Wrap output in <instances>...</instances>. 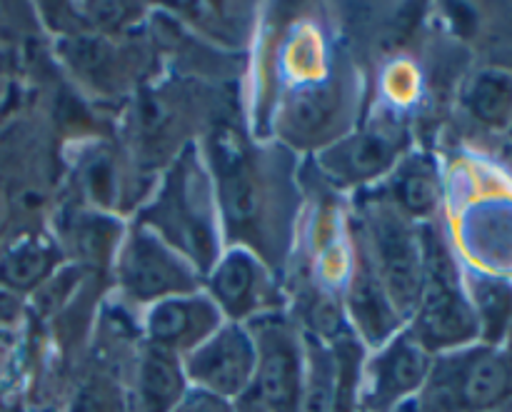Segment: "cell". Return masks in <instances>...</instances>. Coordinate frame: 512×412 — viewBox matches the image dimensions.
Listing matches in <instances>:
<instances>
[{"label": "cell", "instance_id": "6da1fadb", "mask_svg": "<svg viewBox=\"0 0 512 412\" xmlns=\"http://www.w3.org/2000/svg\"><path fill=\"white\" fill-rule=\"evenodd\" d=\"M138 223L178 250L203 278L218 263L223 255L218 198L208 163L193 143L175 155Z\"/></svg>", "mask_w": 512, "mask_h": 412}, {"label": "cell", "instance_id": "7a4b0ae2", "mask_svg": "<svg viewBox=\"0 0 512 412\" xmlns=\"http://www.w3.org/2000/svg\"><path fill=\"white\" fill-rule=\"evenodd\" d=\"M420 235H423V288L408 330L423 345L425 353L435 358L473 345L480 335V325L473 303L460 285L448 245L433 228H423Z\"/></svg>", "mask_w": 512, "mask_h": 412}, {"label": "cell", "instance_id": "3957f363", "mask_svg": "<svg viewBox=\"0 0 512 412\" xmlns=\"http://www.w3.org/2000/svg\"><path fill=\"white\" fill-rule=\"evenodd\" d=\"M512 398V360L493 345L435 355L413 412H493Z\"/></svg>", "mask_w": 512, "mask_h": 412}, {"label": "cell", "instance_id": "277c9868", "mask_svg": "<svg viewBox=\"0 0 512 412\" xmlns=\"http://www.w3.org/2000/svg\"><path fill=\"white\" fill-rule=\"evenodd\" d=\"M363 243L370 263L405 323L415 315L423 288V235L408 218L378 200L365 208Z\"/></svg>", "mask_w": 512, "mask_h": 412}, {"label": "cell", "instance_id": "5b68a950", "mask_svg": "<svg viewBox=\"0 0 512 412\" xmlns=\"http://www.w3.org/2000/svg\"><path fill=\"white\" fill-rule=\"evenodd\" d=\"M115 283L125 300L148 308L175 295L200 293L203 275L153 230L135 223L115 253Z\"/></svg>", "mask_w": 512, "mask_h": 412}, {"label": "cell", "instance_id": "8992f818", "mask_svg": "<svg viewBox=\"0 0 512 412\" xmlns=\"http://www.w3.org/2000/svg\"><path fill=\"white\" fill-rule=\"evenodd\" d=\"M183 370L195 393L225 403L253 390L258 348L248 325L225 323L193 353L183 355Z\"/></svg>", "mask_w": 512, "mask_h": 412}, {"label": "cell", "instance_id": "52a82bcc", "mask_svg": "<svg viewBox=\"0 0 512 412\" xmlns=\"http://www.w3.org/2000/svg\"><path fill=\"white\" fill-rule=\"evenodd\" d=\"M433 355L408 328L373 350L360 373L358 408L363 412H400L413 403L428 380Z\"/></svg>", "mask_w": 512, "mask_h": 412}, {"label": "cell", "instance_id": "ba28073f", "mask_svg": "<svg viewBox=\"0 0 512 412\" xmlns=\"http://www.w3.org/2000/svg\"><path fill=\"white\" fill-rule=\"evenodd\" d=\"M258 348L255 393L268 412H303L305 350L298 333L273 313L248 323Z\"/></svg>", "mask_w": 512, "mask_h": 412}, {"label": "cell", "instance_id": "9c48e42d", "mask_svg": "<svg viewBox=\"0 0 512 412\" xmlns=\"http://www.w3.org/2000/svg\"><path fill=\"white\" fill-rule=\"evenodd\" d=\"M258 253L233 245L205 275V293L228 323H253L275 310V283Z\"/></svg>", "mask_w": 512, "mask_h": 412}, {"label": "cell", "instance_id": "30bf717a", "mask_svg": "<svg viewBox=\"0 0 512 412\" xmlns=\"http://www.w3.org/2000/svg\"><path fill=\"white\" fill-rule=\"evenodd\" d=\"M405 133L395 123L360 128L340 135L318 153L325 178L338 188H360L388 175L400 163Z\"/></svg>", "mask_w": 512, "mask_h": 412}, {"label": "cell", "instance_id": "8fae6325", "mask_svg": "<svg viewBox=\"0 0 512 412\" xmlns=\"http://www.w3.org/2000/svg\"><path fill=\"white\" fill-rule=\"evenodd\" d=\"M350 110V83L343 75H328L315 83L298 85L280 105L278 123L295 145L318 148L323 140H338Z\"/></svg>", "mask_w": 512, "mask_h": 412}, {"label": "cell", "instance_id": "7c38bea8", "mask_svg": "<svg viewBox=\"0 0 512 412\" xmlns=\"http://www.w3.org/2000/svg\"><path fill=\"white\" fill-rule=\"evenodd\" d=\"M228 320L208 293L175 295L148 305L143 313L145 343L175 353L178 358L193 353Z\"/></svg>", "mask_w": 512, "mask_h": 412}, {"label": "cell", "instance_id": "4fadbf2b", "mask_svg": "<svg viewBox=\"0 0 512 412\" xmlns=\"http://www.w3.org/2000/svg\"><path fill=\"white\" fill-rule=\"evenodd\" d=\"M345 308H348L350 320L358 330L360 340L378 350L380 345L388 343L393 335L405 328V320L390 303L373 263H370L368 248L363 243V235L355 240L353 250V268H350L348 293H345Z\"/></svg>", "mask_w": 512, "mask_h": 412}, {"label": "cell", "instance_id": "5bb4252c", "mask_svg": "<svg viewBox=\"0 0 512 412\" xmlns=\"http://www.w3.org/2000/svg\"><path fill=\"white\" fill-rule=\"evenodd\" d=\"M128 412H178L188 398L183 360L175 353L145 343L135 358Z\"/></svg>", "mask_w": 512, "mask_h": 412}, {"label": "cell", "instance_id": "9a60e30c", "mask_svg": "<svg viewBox=\"0 0 512 412\" xmlns=\"http://www.w3.org/2000/svg\"><path fill=\"white\" fill-rule=\"evenodd\" d=\"M58 240L45 233H18L0 243V290L23 298L43 288L63 263Z\"/></svg>", "mask_w": 512, "mask_h": 412}, {"label": "cell", "instance_id": "2e32d148", "mask_svg": "<svg viewBox=\"0 0 512 412\" xmlns=\"http://www.w3.org/2000/svg\"><path fill=\"white\" fill-rule=\"evenodd\" d=\"M443 188H440L438 168L425 155H408L400 160L385 183L383 203L398 210L410 223H420L435 215Z\"/></svg>", "mask_w": 512, "mask_h": 412}, {"label": "cell", "instance_id": "e0dca14e", "mask_svg": "<svg viewBox=\"0 0 512 412\" xmlns=\"http://www.w3.org/2000/svg\"><path fill=\"white\" fill-rule=\"evenodd\" d=\"M470 113L490 128H505L512 118V80L503 73H483L468 90Z\"/></svg>", "mask_w": 512, "mask_h": 412}, {"label": "cell", "instance_id": "ac0fdd59", "mask_svg": "<svg viewBox=\"0 0 512 412\" xmlns=\"http://www.w3.org/2000/svg\"><path fill=\"white\" fill-rule=\"evenodd\" d=\"M473 308L478 315L480 333L488 343H498L505 338L512 325V290L508 285L483 280L478 288H473Z\"/></svg>", "mask_w": 512, "mask_h": 412}, {"label": "cell", "instance_id": "d6986e66", "mask_svg": "<svg viewBox=\"0 0 512 412\" xmlns=\"http://www.w3.org/2000/svg\"><path fill=\"white\" fill-rule=\"evenodd\" d=\"M85 193L93 200L95 210H110L115 205V190H118V170L108 153H95L83 165Z\"/></svg>", "mask_w": 512, "mask_h": 412}, {"label": "cell", "instance_id": "ffe728a7", "mask_svg": "<svg viewBox=\"0 0 512 412\" xmlns=\"http://www.w3.org/2000/svg\"><path fill=\"white\" fill-rule=\"evenodd\" d=\"M10 220H13V195H10L8 185L0 180V243L5 240V233L10 228Z\"/></svg>", "mask_w": 512, "mask_h": 412}, {"label": "cell", "instance_id": "44dd1931", "mask_svg": "<svg viewBox=\"0 0 512 412\" xmlns=\"http://www.w3.org/2000/svg\"><path fill=\"white\" fill-rule=\"evenodd\" d=\"M213 403L215 400L208 398V395L195 393V395H188V398H185V403L180 405L178 412H218V410L210 408Z\"/></svg>", "mask_w": 512, "mask_h": 412}, {"label": "cell", "instance_id": "7402d4cb", "mask_svg": "<svg viewBox=\"0 0 512 412\" xmlns=\"http://www.w3.org/2000/svg\"><path fill=\"white\" fill-rule=\"evenodd\" d=\"M10 358H13V338L5 330H0V378L8 373Z\"/></svg>", "mask_w": 512, "mask_h": 412}, {"label": "cell", "instance_id": "603a6c76", "mask_svg": "<svg viewBox=\"0 0 512 412\" xmlns=\"http://www.w3.org/2000/svg\"><path fill=\"white\" fill-rule=\"evenodd\" d=\"M0 412H3V410H0Z\"/></svg>", "mask_w": 512, "mask_h": 412}]
</instances>
